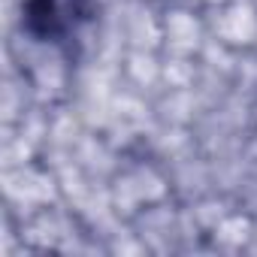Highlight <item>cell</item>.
<instances>
[{
    "mask_svg": "<svg viewBox=\"0 0 257 257\" xmlns=\"http://www.w3.org/2000/svg\"><path fill=\"white\" fill-rule=\"evenodd\" d=\"M91 19V0H28L25 28L37 40L61 43Z\"/></svg>",
    "mask_w": 257,
    "mask_h": 257,
    "instance_id": "6da1fadb",
    "label": "cell"
}]
</instances>
